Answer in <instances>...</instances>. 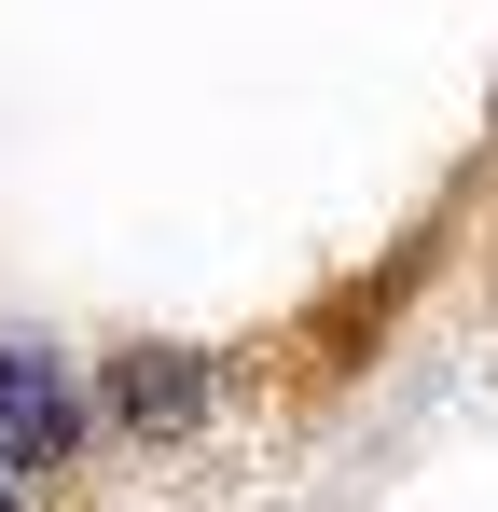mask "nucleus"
I'll return each mask as SVG.
<instances>
[{"mask_svg": "<svg viewBox=\"0 0 498 512\" xmlns=\"http://www.w3.org/2000/svg\"><path fill=\"white\" fill-rule=\"evenodd\" d=\"M83 443V402L42 346H0V471H70Z\"/></svg>", "mask_w": 498, "mask_h": 512, "instance_id": "1", "label": "nucleus"}, {"mask_svg": "<svg viewBox=\"0 0 498 512\" xmlns=\"http://www.w3.org/2000/svg\"><path fill=\"white\" fill-rule=\"evenodd\" d=\"M194 416H208V360H180V346H139V360H125V429L180 443Z\"/></svg>", "mask_w": 498, "mask_h": 512, "instance_id": "2", "label": "nucleus"}, {"mask_svg": "<svg viewBox=\"0 0 498 512\" xmlns=\"http://www.w3.org/2000/svg\"><path fill=\"white\" fill-rule=\"evenodd\" d=\"M0 512H14V499H0Z\"/></svg>", "mask_w": 498, "mask_h": 512, "instance_id": "3", "label": "nucleus"}]
</instances>
